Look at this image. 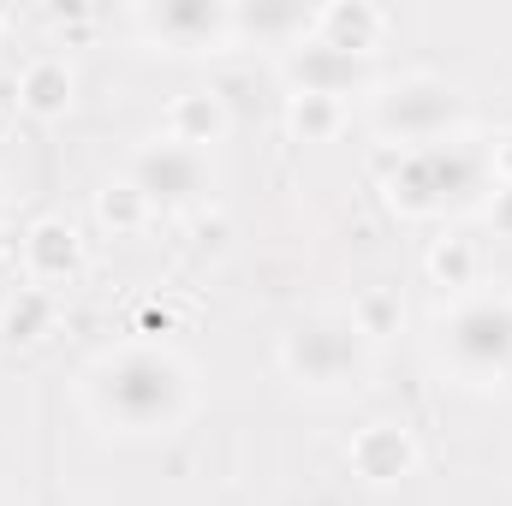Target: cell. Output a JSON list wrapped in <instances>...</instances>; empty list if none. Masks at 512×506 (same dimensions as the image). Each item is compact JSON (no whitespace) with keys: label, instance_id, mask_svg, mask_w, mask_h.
I'll use <instances>...</instances> for the list:
<instances>
[{"label":"cell","instance_id":"cell-1","mask_svg":"<svg viewBox=\"0 0 512 506\" xmlns=\"http://www.w3.org/2000/svg\"><path fill=\"white\" fill-rule=\"evenodd\" d=\"M96 399H102L108 417H120L137 435L173 429L179 411H185V370H179L173 352H120V358L102 364Z\"/></svg>","mask_w":512,"mask_h":506},{"label":"cell","instance_id":"cell-2","mask_svg":"<svg viewBox=\"0 0 512 506\" xmlns=\"http://www.w3.org/2000/svg\"><path fill=\"white\" fill-rule=\"evenodd\" d=\"M465 120V102L447 78H405V84H387L376 96V126L387 131V143H447V126Z\"/></svg>","mask_w":512,"mask_h":506},{"label":"cell","instance_id":"cell-3","mask_svg":"<svg viewBox=\"0 0 512 506\" xmlns=\"http://www.w3.org/2000/svg\"><path fill=\"white\" fill-rule=\"evenodd\" d=\"M280 364L304 387H346L364 370V334L352 328V316H316L286 334Z\"/></svg>","mask_w":512,"mask_h":506},{"label":"cell","instance_id":"cell-4","mask_svg":"<svg viewBox=\"0 0 512 506\" xmlns=\"http://www.w3.org/2000/svg\"><path fill=\"white\" fill-rule=\"evenodd\" d=\"M84 239H78V227L72 221H60V215H42V221H30L24 233H18V268H24V286H42V292H60V286H72L78 274H84Z\"/></svg>","mask_w":512,"mask_h":506},{"label":"cell","instance_id":"cell-5","mask_svg":"<svg viewBox=\"0 0 512 506\" xmlns=\"http://www.w3.org/2000/svg\"><path fill=\"white\" fill-rule=\"evenodd\" d=\"M346 465H352V477H364L370 489L405 483V477L417 471V441H411V429H399V423H364V429L346 441Z\"/></svg>","mask_w":512,"mask_h":506},{"label":"cell","instance_id":"cell-6","mask_svg":"<svg viewBox=\"0 0 512 506\" xmlns=\"http://www.w3.org/2000/svg\"><path fill=\"white\" fill-rule=\"evenodd\" d=\"M387 24L393 18H387L382 6H370V0H334L322 12H310V36L322 48H334V54H352V60H370L382 48Z\"/></svg>","mask_w":512,"mask_h":506},{"label":"cell","instance_id":"cell-7","mask_svg":"<svg viewBox=\"0 0 512 506\" xmlns=\"http://www.w3.org/2000/svg\"><path fill=\"white\" fill-rule=\"evenodd\" d=\"M137 191L155 203H197L209 191V167H203V149H179V143H155L143 149L137 161Z\"/></svg>","mask_w":512,"mask_h":506},{"label":"cell","instance_id":"cell-8","mask_svg":"<svg viewBox=\"0 0 512 506\" xmlns=\"http://www.w3.org/2000/svg\"><path fill=\"white\" fill-rule=\"evenodd\" d=\"M131 24L167 48H221L233 36L227 6H143V12H131Z\"/></svg>","mask_w":512,"mask_h":506},{"label":"cell","instance_id":"cell-9","mask_svg":"<svg viewBox=\"0 0 512 506\" xmlns=\"http://www.w3.org/2000/svg\"><path fill=\"white\" fill-rule=\"evenodd\" d=\"M78 102V72L66 66V54H36L18 66V108L30 120H66Z\"/></svg>","mask_w":512,"mask_h":506},{"label":"cell","instance_id":"cell-10","mask_svg":"<svg viewBox=\"0 0 512 506\" xmlns=\"http://www.w3.org/2000/svg\"><path fill=\"white\" fill-rule=\"evenodd\" d=\"M286 78H292L298 90H316V96H340V102H346V90H352L364 72H358L352 54H334V48H322L316 36H304V42H292V54H286Z\"/></svg>","mask_w":512,"mask_h":506},{"label":"cell","instance_id":"cell-11","mask_svg":"<svg viewBox=\"0 0 512 506\" xmlns=\"http://www.w3.org/2000/svg\"><path fill=\"white\" fill-rule=\"evenodd\" d=\"M161 131H167V143H179V149H209V143L227 131V96H215V90H185V96H173L167 114H161Z\"/></svg>","mask_w":512,"mask_h":506},{"label":"cell","instance_id":"cell-12","mask_svg":"<svg viewBox=\"0 0 512 506\" xmlns=\"http://www.w3.org/2000/svg\"><path fill=\"white\" fill-rule=\"evenodd\" d=\"M54 328H60V292L18 286V292L0 304V334H6L12 346H42Z\"/></svg>","mask_w":512,"mask_h":506},{"label":"cell","instance_id":"cell-13","mask_svg":"<svg viewBox=\"0 0 512 506\" xmlns=\"http://www.w3.org/2000/svg\"><path fill=\"white\" fill-rule=\"evenodd\" d=\"M423 274H429L441 292H471V286H477V274H483V256H477V245H471L465 233H447V239H435V245H429Z\"/></svg>","mask_w":512,"mask_h":506},{"label":"cell","instance_id":"cell-14","mask_svg":"<svg viewBox=\"0 0 512 506\" xmlns=\"http://www.w3.org/2000/svg\"><path fill=\"white\" fill-rule=\"evenodd\" d=\"M286 131L298 143H328L346 131V102L340 96H316V90H292L286 102Z\"/></svg>","mask_w":512,"mask_h":506},{"label":"cell","instance_id":"cell-15","mask_svg":"<svg viewBox=\"0 0 512 506\" xmlns=\"http://www.w3.org/2000/svg\"><path fill=\"white\" fill-rule=\"evenodd\" d=\"M96 221H102L114 239H126V233H143V227H149V197L137 191V179H114V185L96 191Z\"/></svg>","mask_w":512,"mask_h":506},{"label":"cell","instance_id":"cell-16","mask_svg":"<svg viewBox=\"0 0 512 506\" xmlns=\"http://www.w3.org/2000/svg\"><path fill=\"white\" fill-rule=\"evenodd\" d=\"M399 322H405V304H399L393 286H364V292L352 298V328H358L364 340H387V334H399Z\"/></svg>","mask_w":512,"mask_h":506},{"label":"cell","instance_id":"cell-17","mask_svg":"<svg viewBox=\"0 0 512 506\" xmlns=\"http://www.w3.org/2000/svg\"><path fill=\"white\" fill-rule=\"evenodd\" d=\"M227 239H233V221L221 215V209H209V215H197L191 221V251H227Z\"/></svg>","mask_w":512,"mask_h":506},{"label":"cell","instance_id":"cell-18","mask_svg":"<svg viewBox=\"0 0 512 506\" xmlns=\"http://www.w3.org/2000/svg\"><path fill=\"white\" fill-rule=\"evenodd\" d=\"M489 167H495V185H501V191H512V131H507V137H495Z\"/></svg>","mask_w":512,"mask_h":506},{"label":"cell","instance_id":"cell-19","mask_svg":"<svg viewBox=\"0 0 512 506\" xmlns=\"http://www.w3.org/2000/svg\"><path fill=\"white\" fill-rule=\"evenodd\" d=\"M167 328H173V304H161V298L143 304V334H167Z\"/></svg>","mask_w":512,"mask_h":506},{"label":"cell","instance_id":"cell-20","mask_svg":"<svg viewBox=\"0 0 512 506\" xmlns=\"http://www.w3.org/2000/svg\"><path fill=\"white\" fill-rule=\"evenodd\" d=\"M489 215H495V227H501V233H512V191H495Z\"/></svg>","mask_w":512,"mask_h":506},{"label":"cell","instance_id":"cell-21","mask_svg":"<svg viewBox=\"0 0 512 506\" xmlns=\"http://www.w3.org/2000/svg\"><path fill=\"white\" fill-rule=\"evenodd\" d=\"M0 268H18V233L0 227Z\"/></svg>","mask_w":512,"mask_h":506},{"label":"cell","instance_id":"cell-22","mask_svg":"<svg viewBox=\"0 0 512 506\" xmlns=\"http://www.w3.org/2000/svg\"><path fill=\"white\" fill-rule=\"evenodd\" d=\"M6 24H12V12H6V6H0V36H6Z\"/></svg>","mask_w":512,"mask_h":506}]
</instances>
